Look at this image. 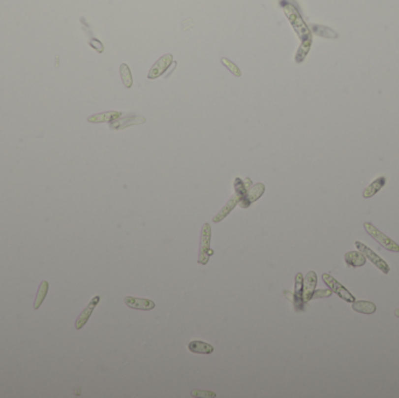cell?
I'll list each match as a JSON object with an SVG mask.
<instances>
[{
    "mask_svg": "<svg viewBox=\"0 0 399 398\" xmlns=\"http://www.w3.org/2000/svg\"><path fill=\"white\" fill-rule=\"evenodd\" d=\"M282 7H284L286 17L288 18V20H290V23L292 26H293L295 32H297L298 35H299L301 41L312 39V34H310L309 28L307 27L306 24H305V21L303 20V18H301L300 13L298 12V9L291 4L282 5Z\"/></svg>",
    "mask_w": 399,
    "mask_h": 398,
    "instance_id": "6da1fadb",
    "label": "cell"
},
{
    "mask_svg": "<svg viewBox=\"0 0 399 398\" xmlns=\"http://www.w3.org/2000/svg\"><path fill=\"white\" fill-rule=\"evenodd\" d=\"M364 229H366L367 233L369 234L377 243L381 244V245L383 247H385L386 250H389V251L391 252H399L398 244L396 243L395 241H392L390 237H388L386 235L383 234L382 231H379L375 225L367 222V223H364Z\"/></svg>",
    "mask_w": 399,
    "mask_h": 398,
    "instance_id": "7a4b0ae2",
    "label": "cell"
},
{
    "mask_svg": "<svg viewBox=\"0 0 399 398\" xmlns=\"http://www.w3.org/2000/svg\"><path fill=\"white\" fill-rule=\"evenodd\" d=\"M210 238H212V228L208 223H206L202 227V231H201L199 263L202 265H206L209 261V256L213 255V251L209 249Z\"/></svg>",
    "mask_w": 399,
    "mask_h": 398,
    "instance_id": "3957f363",
    "label": "cell"
},
{
    "mask_svg": "<svg viewBox=\"0 0 399 398\" xmlns=\"http://www.w3.org/2000/svg\"><path fill=\"white\" fill-rule=\"evenodd\" d=\"M355 245H356L357 249H359L360 251L362 252L364 256H366V258L369 259V261L371 262L377 269H379L383 274H385V275L389 274V271H390V266L386 264V262L382 258V257H379L376 252H373L370 247H368L366 244L360 242V241H356V242H355Z\"/></svg>",
    "mask_w": 399,
    "mask_h": 398,
    "instance_id": "277c9868",
    "label": "cell"
},
{
    "mask_svg": "<svg viewBox=\"0 0 399 398\" xmlns=\"http://www.w3.org/2000/svg\"><path fill=\"white\" fill-rule=\"evenodd\" d=\"M322 279L327 284V286L331 288L332 292H335V294H338V296L340 297L341 299H343L344 302L353 304L355 300H356V298H355L353 294H351L349 291H348L347 288L343 286V285L338 283L335 278H333L331 275H327V274L322 275Z\"/></svg>",
    "mask_w": 399,
    "mask_h": 398,
    "instance_id": "5b68a950",
    "label": "cell"
},
{
    "mask_svg": "<svg viewBox=\"0 0 399 398\" xmlns=\"http://www.w3.org/2000/svg\"><path fill=\"white\" fill-rule=\"evenodd\" d=\"M173 62V55L171 54H166L160 58L158 61L153 64V67L151 68L150 73H149V78L150 80H155L161 76V75L165 73L167 69L171 67Z\"/></svg>",
    "mask_w": 399,
    "mask_h": 398,
    "instance_id": "8992f818",
    "label": "cell"
},
{
    "mask_svg": "<svg viewBox=\"0 0 399 398\" xmlns=\"http://www.w3.org/2000/svg\"><path fill=\"white\" fill-rule=\"evenodd\" d=\"M264 192H265V186L263 184H257L254 186H251L246 194H245V196L240 201L242 208H247L251 203L257 201L263 195Z\"/></svg>",
    "mask_w": 399,
    "mask_h": 398,
    "instance_id": "52a82bcc",
    "label": "cell"
},
{
    "mask_svg": "<svg viewBox=\"0 0 399 398\" xmlns=\"http://www.w3.org/2000/svg\"><path fill=\"white\" fill-rule=\"evenodd\" d=\"M318 284V277L314 271H309L304 278V287H303V298L304 302H309L312 299V296L315 291V286Z\"/></svg>",
    "mask_w": 399,
    "mask_h": 398,
    "instance_id": "ba28073f",
    "label": "cell"
},
{
    "mask_svg": "<svg viewBox=\"0 0 399 398\" xmlns=\"http://www.w3.org/2000/svg\"><path fill=\"white\" fill-rule=\"evenodd\" d=\"M146 119L145 117H141V116H128V117L122 118L119 117L118 119H115L110 123V127L112 130H122V128L132 126V125L136 124H143L145 123Z\"/></svg>",
    "mask_w": 399,
    "mask_h": 398,
    "instance_id": "9c48e42d",
    "label": "cell"
},
{
    "mask_svg": "<svg viewBox=\"0 0 399 398\" xmlns=\"http://www.w3.org/2000/svg\"><path fill=\"white\" fill-rule=\"evenodd\" d=\"M99 300H100V298L98 296L93 297L92 299H91V302L88 304V306L86 307V308L83 309V312L78 315L77 320H76V322H75V328H76V330H81V328L87 324L91 314H92L93 309L96 308L97 305H98Z\"/></svg>",
    "mask_w": 399,
    "mask_h": 398,
    "instance_id": "30bf717a",
    "label": "cell"
},
{
    "mask_svg": "<svg viewBox=\"0 0 399 398\" xmlns=\"http://www.w3.org/2000/svg\"><path fill=\"white\" fill-rule=\"evenodd\" d=\"M124 302L130 308L140 309V311H151L155 307V304L150 299H143V298H134L126 297Z\"/></svg>",
    "mask_w": 399,
    "mask_h": 398,
    "instance_id": "8fae6325",
    "label": "cell"
},
{
    "mask_svg": "<svg viewBox=\"0 0 399 398\" xmlns=\"http://www.w3.org/2000/svg\"><path fill=\"white\" fill-rule=\"evenodd\" d=\"M303 287H304L303 275L298 274L297 277H295V291H294L293 300H292V302L294 303L297 311H303L304 309L305 302H304V298H303Z\"/></svg>",
    "mask_w": 399,
    "mask_h": 398,
    "instance_id": "7c38bea8",
    "label": "cell"
},
{
    "mask_svg": "<svg viewBox=\"0 0 399 398\" xmlns=\"http://www.w3.org/2000/svg\"><path fill=\"white\" fill-rule=\"evenodd\" d=\"M122 117V112L119 111H109L104 112V114L92 115L88 118V122L90 123H111L115 119H118Z\"/></svg>",
    "mask_w": 399,
    "mask_h": 398,
    "instance_id": "4fadbf2b",
    "label": "cell"
},
{
    "mask_svg": "<svg viewBox=\"0 0 399 398\" xmlns=\"http://www.w3.org/2000/svg\"><path fill=\"white\" fill-rule=\"evenodd\" d=\"M385 183H386V179L384 177L377 178L373 183L370 184L369 186L364 189V192H363L364 199H369V197H372L373 195H376V194L385 186Z\"/></svg>",
    "mask_w": 399,
    "mask_h": 398,
    "instance_id": "5bb4252c",
    "label": "cell"
},
{
    "mask_svg": "<svg viewBox=\"0 0 399 398\" xmlns=\"http://www.w3.org/2000/svg\"><path fill=\"white\" fill-rule=\"evenodd\" d=\"M345 262L348 265L354 266V268H359V266H363L366 264L367 258L361 251H349L345 253L344 256Z\"/></svg>",
    "mask_w": 399,
    "mask_h": 398,
    "instance_id": "9a60e30c",
    "label": "cell"
},
{
    "mask_svg": "<svg viewBox=\"0 0 399 398\" xmlns=\"http://www.w3.org/2000/svg\"><path fill=\"white\" fill-rule=\"evenodd\" d=\"M240 201H241L240 196H238L237 194H235V195L232 196L230 200H229L227 205L224 206V208H223L222 211L219 212L218 214L215 216V217H214L213 221L216 222V223H217V222H221V221L223 220V218H225V216H227V215L229 214V213H230V212L232 211V209L235 208V206H236L237 203H240Z\"/></svg>",
    "mask_w": 399,
    "mask_h": 398,
    "instance_id": "2e32d148",
    "label": "cell"
},
{
    "mask_svg": "<svg viewBox=\"0 0 399 398\" xmlns=\"http://www.w3.org/2000/svg\"><path fill=\"white\" fill-rule=\"evenodd\" d=\"M188 349L195 354H212L214 352V347L212 344L202 342V341H191L188 344Z\"/></svg>",
    "mask_w": 399,
    "mask_h": 398,
    "instance_id": "e0dca14e",
    "label": "cell"
},
{
    "mask_svg": "<svg viewBox=\"0 0 399 398\" xmlns=\"http://www.w3.org/2000/svg\"><path fill=\"white\" fill-rule=\"evenodd\" d=\"M353 309L359 313H363V314H372L376 312V305L370 302H366V300H360V302L355 300L353 303Z\"/></svg>",
    "mask_w": 399,
    "mask_h": 398,
    "instance_id": "ac0fdd59",
    "label": "cell"
},
{
    "mask_svg": "<svg viewBox=\"0 0 399 398\" xmlns=\"http://www.w3.org/2000/svg\"><path fill=\"white\" fill-rule=\"evenodd\" d=\"M310 28H312L313 33L316 34V35H319V36L327 37V39H336V37H338V34L328 27L320 26V25H312V27Z\"/></svg>",
    "mask_w": 399,
    "mask_h": 398,
    "instance_id": "d6986e66",
    "label": "cell"
},
{
    "mask_svg": "<svg viewBox=\"0 0 399 398\" xmlns=\"http://www.w3.org/2000/svg\"><path fill=\"white\" fill-rule=\"evenodd\" d=\"M48 288H49V284H48V281L43 280L42 283L40 284L39 291H37V293H36L35 303H34V308H35V309L40 308V306L42 305L43 300L46 299L47 293H48Z\"/></svg>",
    "mask_w": 399,
    "mask_h": 398,
    "instance_id": "ffe728a7",
    "label": "cell"
},
{
    "mask_svg": "<svg viewBox=\"0 0 399 398\" xmlns=\"http://www.w3.org/2000/svg\"><path fill=\"white\" fill-rule=\"evenodd\" d=\"M310 46H312V39L305 40V41L301 42V46L299 47V49H298L297 55H295V62H297V63H300V62L304 61L305 58H306L307 54L309 53Z\"/></svg>",
    "mask_w": 399,
    "mask_h": 398,
    "instance_id": "44dd1931",
    "label": "cell"
},
{
    "mask_svg": "<svg viewBox=\"0 0 399 398\" xmlns=\"http://www.w3.org/2000/svg\"><path fill=\"white\" fill-rule=\"evenodd\" d=\"M121 77L125 87L126 88L132 87V84H133V78H132L131 70L126 63H123L121 65Z\"/></svg>",
    "mask_w": 399,
    "mask_h": 398,
    "instance_id": "7402d4cb",
    "label": "cell"
},
{
    "mask_svg": "<svg viewBox=\"0 0 399 398\" xmlns=\"http://www.w3.org/2000/svg\"><path fill=\"white\" fill-rule=\"evenodd\" d=\"M222 63L225 65V67L228 68V70L230 71V73L232 74V75H235V76L236 77H241L242 76V71H241V69L237 67L236 64L234 63V62L232 61H230V60L229 59H227V58H223L222 60Z\"/></svg>",
    "mask_w": 399,
    "mask_h": 398,
    "instance_id": "603a6c76",
    "label": "cell"
},
{
    "mask_svg": "<svg viewBox=\"0 0 399 398\" xmlns=\"http://www.w3.org/2000/svg\"><path fill=\"white\" fill-rule=\"evenodd\" d=\"M194 397H204V398H215L216 394L212 393V391H204V390H194L191 393Z\"/></svg>",
    "mask_w": 399,
    "mask_h": 398,
    "instance_id": "cb8c5ba5",
    "label": "cell"
},
{
    "mask_svg": "<svg viewBox=\"0 0 399 398\" xmlns=\"http://www.w3.org/2000/svg\"><path fill=\"white\" fill-rule=\"evenodd\" d=\"M332 290H318L314 291L312 299H319V298H326V297H331Z\"/></svg>",
    "mask_w": 399,
    "mask_h": 398,
    "instance_id": "d4e9b609",
    "label": "cell"
},
{
    "mask_svg": "<svg viewBox=\"0 0 399 398\" xmlns=\"http://www.w3.org/2000/svg\"><path fill=\"white\" fill-rule=\"evenodd\" d=\"M395 314H396V316H398V318H399V308L396 309V311H395Z\"/></svg>",
    "mask_w": 399,
    "mask_h": 398,
    "instance_id": "484cf974",
    "label": "cell"
}]
</instances>
